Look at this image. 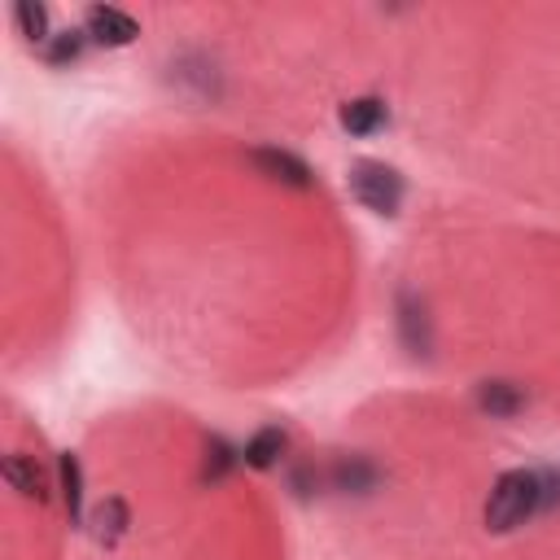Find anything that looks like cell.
<instances>
[{
  "label": "cell",
  "mask_w": 560,
  "mask_h": 560,
  "mask_svg": "<svg viewBox=\"0 0 560 560\" xmlns=\"http://www.w3.org/2000/svg\"><path fill=\"white\" fill-rule=\"evenodd\" d=\"M542 503V477L529 468H508L499 472L490 499H486V529L508 534L516 525H525V516H534Z\"/></svg>",
  "instance_id": "cell-1"
},
{
  "label": "cell",
  "mask_w": 560,
  "mask_h": 560,
  "mask_svg": "<svg viewBox=\"0 0 560 560\" xmlns=\"http://www.w3.org/2000/svg\"><path fill=\"white\" fill-rule=\"evenodd\" d=\"M402 192H407L402 188V175L389 162H376V158L350 162V197L359 206H368L372 214H398Z\"/></svg>",
  "instance_id": "cell-2"
},
{
  "label": "cell",
  "mask_w": 560,
  "mask_h": 560,
  "mask_svg": "<svg viewBox=\"0 0 560 560\" xmlns=\"http://www.w3.org/2000/svg\"><path fill=\"white\" fill-rule=\"evenodd\" d=\"M83 31L105 48H127L140 35V22L131 13H122V9H114V4H92L83 13Z\"/></svg>",
  "instance_id": "cell-3"
},
{
  "label": "cell",
  "mask_w": 560,
  "mask_h": 560,
  "mask_svg": "<svg viewBox=\"0 0 560 560\" xmlns=\"http://www.w3.org/2000/svg\"><path fill=\"white\" fill-rule=\"evenodd\" d=\"M249 162L267 175V179H276V184H289V188H311V166L302 162V158H293V153H284V149H254L249 153Z\"/></svg>",
  "instance_id": "cell-4"
},
{
  "label": "cell",
  "mask_w": 560,
  "mask_h": 560,
  "mask_svg": "<svg viewBox=\"0 0 560 560\" xmlns=\"http://www.w3.org/2000/svg\"><path fill=\"white\" fill-rule=\"evenodd\" d=\"M337 122H341V131H350V136H376V131L389 122V109H385L381 96H354V101H346V105L337 109Z\"/></svg>",
  "instance_id": "cell-5"
},
{
  "label": "cell",
  "mask_w": 560,
  "mask_h": 560,
  "mask_svg": "<svg viewBox=\"0 0 560 560\" xmlns=\"http://www.w3.org/2000/svg\"><path fill=\"white\" fill-rule=\"evenodd\" d=\"M127 525H131V512H127V503H122L118 494L101 499V503L92 508V516H88V529H92V538H96L101 547H114V542H122Z\"/></svg>",
  "instance_id": "cell-6"
},
{
  "label": "cell",
  "mask_w": 560,
  "mask_h": 560,
  "mask_svg": "<svg viewBox=\"0 0 560 560\" xmlns=\"http://www.w3.org/2000/svg\"><path fill=\"white\" fill-rule=\"evenodd\" d=\"M4 481L22 494V499H48V481H44V468L35 464V455H22V451H13V455H4Z\"/></svg>",
  "instance_id": "cell-7"
},
{
  "label": "cell",
  "mask_w": 560,
  "mask_h": 560,
  "mask_svg": "<svg viewBox=\"0 0 560 560\" xmlns=\"http://www.w3.org/2000/svg\"><path fill=\"white\" fill-rule=\"evenodd\" d=\"M284 446H289L284 429H280V424H267V429H258V433L245 442L241 459H245L249 468H276V464H280V455H284Z\"/></svg>",
  "instance_id": "cell-8"
},
{
  "label": "cell",
  "mask_w": 560,
  "mask_h": 560,
  "mask_svg": "<svg viewBox=\"0 0 560 560\" xmlns=\"http://www.w3.org/2000/svg\"><path fill=\"white\" fill-rule=\"evenodd\" d=\"M477 402H481V411H490V416H516L525 398H521V389L508 385V381H486V385L477 389Z\"/></svg>",
  "instance_id": "cell-9"
},
{
  "label": "cell",
  "mask_w": 560,
  "mask_h": 560,
  "mask_svg": "<svg viewBox=\"0 0 560 560\" xmlns=\"http://www.w3.org/2000/svg\"><path fill=\"white\" fill-rule=\"evenodd\" d=\"M57 468H61V499H66V512H70V521L79 525V521H83V472H79V459L66 451V455L57 459Z\"/></svg>",
  "instance_id": "cell-10"
},
{
  "label": "cell",
  "mask_w": 560,
  "mask_h": 560,
  "mask_svg": "<svg viewBox=\"0 0 560 560\" xmlns=\"http://www.w3.org/2000/svg\"><path fill=\"white\" fill-rule=\"evenodd\" d=\"M13 22H18V31L31 39V44H48L52 35H48V9L39 4V0H18L13 4Z\"/></svg>",
  "instance_id": "cell-11"
},
{
  "label": "cell",
  "mask_w": 560,
  "mask_h": 560,
  "mask_svg": "<svg viewBox=\"0 0 560 560\" xmlns=\"http://www.w3.org/2000/svg\"><path fill=\"white\" fill-rule=\"evenodd\" d=\"M44 57H48L52 66H66V61H74V57H79V35H74V31H61V35H52V39H48V48H44Z\"/></svg>",
  "instance_id": "cell-12"
},
{
  "label": "cell",
  "mask_w": 560,
  "mask_h": 560,
  "mask_svg": "<svg viewBox=\"0 0 560 560\" xmlns=\"http://www.w3.org/2000/svg\"><path fill=\"white\" fill-rule=\"evenodd\" d=\"M206 455H210V459H206V477H210V481H219V477L232 468V459H236L223 438H210V451H206Z\"/></svg>",
  "instance_id": "cell-13"
},
{
  "label": "cell",
  "mask_w": 560,
  "mask_h": 560,
  "mask_svg": "<svg viewBox=\"0 0 560 560\" xmlns=\"http://www.w3.org/2000/svg\"><path fill=\"white\" fill-rule=\"evenodd\" d=\"M337 481H341V486H372V481H376V472H372L363 459H350V464H341V468H337Z\"/></svg>",
  "instance_id": "cell-14"
}]
</instances>
